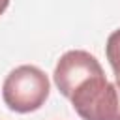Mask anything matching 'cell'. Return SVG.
I'll list each match as a JSON object with an SVG mask.
<instances>
[{
  "instance_id": "6da1fadb",
  "label": "cell",
  "mask_w": 120,
  "mask_h": 120,
  "mask_svg": "<svg viewBox=\"0 0 120 120\" xmlns=\"http://www.w3.org/2000/svg\"><path fill=\"white\" fill-rule=\"evenodd\" d=\"M51 92L49 77L43 69L32 64L11 69L2 84V98L8 109L26 114L41 109Z\"/></svg>"
},
{
  "instance_id": "7a4b0ae2",
  "label": "cell",
  "mask_w": 120,
  "mask_h": 120,
  "mask_svg": "<svg viewBox=\"0 0 120 120\" xmlns=\"http://www.w3.org/2000/svg\"><path fill=\"white\" fill-rule=\"evenodd\" d=\"M69 101L82 120H120V84L105 75L81 84Z\"/></svg>"
},
{
  "instance_id": "3957f363",
  "label": "cell",
  "mask_w": 120,
  "mask_h": 120,
  "mask_svg": "<svg viewBox=\"0 0 120 120\" xmlns=\"http://www.w3.org/2000/svg\"><path fill=\"white\" fill-rule=\"evenodd\" d=\"M105 75L101 64L98 62V58L86 51H68L60 56V60L56 62L54 68V84L60 90L62 96H66L68 99L73 96V92L84 84L86 81Z\"/></svg>"
},
{
  "instance_id": "277c9868",
  "label": "cell",
  "mask_w": 120,
  "mask_h": 120,
  "mask_svg": "<svg viewBox=\"0 0 120 120\" xmlns=\"http://www.w3.org/2000/svg\"><path fill=\"white\" fill-rule=\"evenodd\" d=\"M105 54H107V60H109V64H111V68H112L114 79H116V82L120 84V28L114 30V32L107 38Z\"/></svg>"
},
{
  "instance_id": "5b68a950",
  "label": "cell",
  "mask_w": 120,
  "mask_h": 120,
  "mask_svg": "<svg viewBox=\"0 0 120 120\" xmlns=\"http://www.w3.org/2000/svg\"><path fill=\"white\" fill-rule=\"evenodd\" d=\"M8 6H9V0H0V15L8 9Z\"/></svg>"
}]
</instances>
